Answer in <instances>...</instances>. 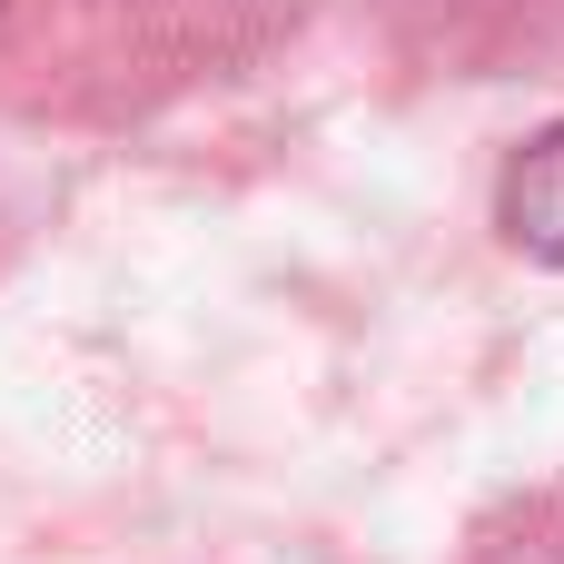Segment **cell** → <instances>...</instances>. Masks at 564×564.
<instances>
[{
    "mask_svg": "<svg viewBox=\"0 0 564 564\" xmlns=\"http://www.w3.org/2000/svg\"><path fill=\"white\" fill-rule=\"evenodd\" d=\"M506 228H516V248L564 268V119L506 159Z\"/></svg>",
    "mask_w": 564,
    "mask_h": 564,
    "instance_id": "6da1fadb",
    "label": "cell"
}]
</instances>
